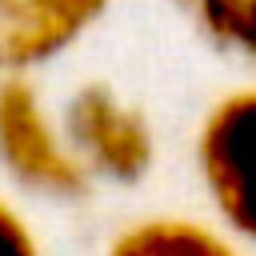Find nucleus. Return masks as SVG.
Returning <instances> with one entry per match:
<instances>
[{
    "instance_id": "obj_1",
    "label": "nucleus",
    "mask_w": 256,
    "mask_h": 256,
    "mask_svg": "<svg viewBox=\"0 0 256 256\" xmlns=\"http://www.w3.org/2000/svg\"><path fill=\"white\" fill-rule=\"evenodd\" d=\"M200 180L232 236L256 244V88L224 96L196 136Z\"/></svg>"
},
{
    "instance_id": "obj_2",
    "label": "nucleus",
    "mask_w": 256,
    "mask_h": 256,
    "mask_svg": "<svg viewBox=\"0 0 256 256\" xmlns=\"http://www.w3.org/2000/svg\"><path fill=\"white\" fill-rule=\"evenodd\" d=\"M0 164L32 192L76 196L84 188V164L44 116L36 88L16 76L0 80Z\"/></svg>"
},
{
    "instance_id": "obj_3",
    "label": "nucleus",
    "mask_w": 256,
    "mask_h": 256,
    "mask_svg": "<svg viewBox=\"0 0 256 256\" xmlns=\"http://www.w3.org/2000/svg\"><path fill=\"white\" fill-rule=\"evenodd\" d=\"M64 140L84 172L92 168L120 184H136L152 168V132L144 116L100 84H88L68 100Z\"/></svg>"
},
{
    "instance_id": "obj_4",
    "label": "nucleus",
    "mask_w": 256,
    "mask_h": 256,
    "mask_svg": "<svg viewBox=\"0 0 256 256\" xmlns=\"http://www.w3.org/2000/svg\"><path fill=\"white\" fill-rule=\"evenodd\" d=\"M104 8L108 0H0V64L52 60Z\"/></svg>"
},
{
    "instance_id": "obj_5",
    "label": "nucleus",
    "mask_w": 256,
    "mask_h": 256,
    "mask_svg": "<svg viewBox=\"0 0 256 256\" xmlns=\"http://www.w3.org/2000/svg\"><path fill=\"white\" fill-rule=\"evenodd\" d=\"M108 256H240L232 240L196 220H144L116 236Z\"/></svg>"
},
{
    "instance_id": "obj_6",
    "label": "nucleus",
    "mask_w": 256,
    "mask_h": 256,
    "mask_svg": "<svg viewBox=\"0 0 256 256\" xmlns=\"http://www.w3.org/2000/svg\"><path fill=\"white\" fill-rule=\"evenodd\" d=\"M188 4L196 8L204 32L220 48L256 64V0H188Z\"/></svg>"
},
{
    "instance_id": "obj_7",
    "label": "nucleus",
    "mask_w": 256,
    "mask_h": 256,
    "mask_svg": "<svg viewBox=\"0 0 256 256\" xmlns=\"http://www.w3.org/2000/svg\"><path fill=\"white\" fill-rule=\"evenodd\" d=\"M0 256H40L32 228L4 196H0Z\"/></svg>"
}]
</instances>
